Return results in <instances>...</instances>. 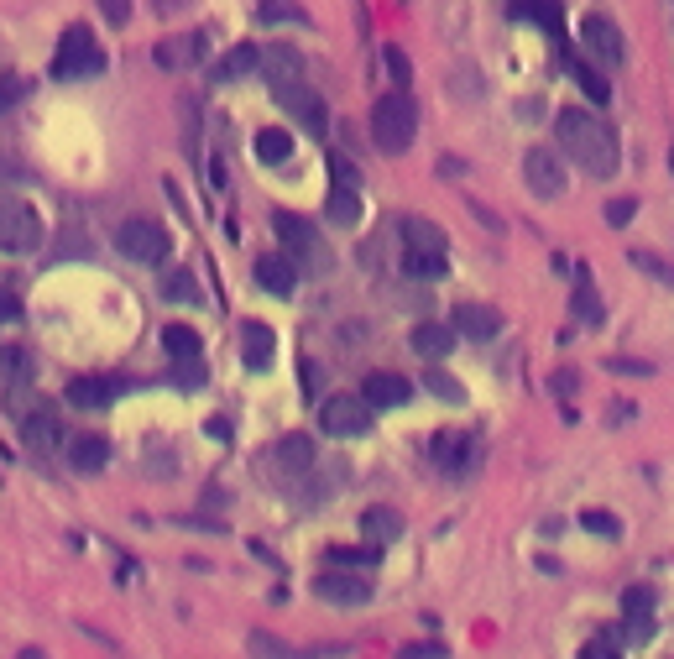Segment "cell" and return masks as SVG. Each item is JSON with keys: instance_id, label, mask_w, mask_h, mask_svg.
Wrapping results in <instances>:
<instances>
[{"instance_id": "obj_1", "label": "cell", "mask_w": 674, "mask_h": 659, "mask_svg": "<svg viewBox=\"0 0 674 659\" xmlns=\"http://www.w3.org/2000/svg\"><path fill=\"white\" fill-rule=\"evenodd\" d=\"M554 136H560V147L575 168H586L591 178H612L617 163H622V152H617V131L591 116V110H560V121H554Z\"/></svg>"}, {"instance_id": "obj_2", "label": "cell", "mask_w": 674, "mask_h": 659, "mask_svg": "<svg viewBox=\"0 0 674 659\" xmlns=\"http://www.w3.org/2000/svg\"><path fill=\"white\" fill-rule=\"evenodd\" d=\"M418 136V105L408 89H392V95H382L377 105H371V142H377L387 157H398L413 147Z\"/></svg>"}, {"instance_id": "obj_3", "label": "cell", "mask_w": 674, "mask_h": 659, "mask_svg": "<svg viewBox=\"0 0 674 659\" xmlns=\"http://www.w3.org/2000/svg\"><path fill=\"white\" fill-rule=\"evenodd\" d=\"M95 74H105V48L95 42L89 27H68L58 37V53H53V79L79 84V79H95Z\"/></svg>"}, {"instance_id": "obj_4", "label": "cell", "mask_w": 674, "mask_h": 659, "mask_svg": "<svg viewBox=\"0 0 674 659\" xmlns=\"http://www.w3.org/2000/svg\"><path fill=\"white\" fill-rule=\"evenodd\" d=\"M11 408L21 414V445L37 450V456H53V450H63V419H58V408L48 398H37V393H11Z\"/></svg>"}, {"instance_id": "obj_5", "label": "cell", "mask_w": 674, "mask_h": 659, "mask_svg": "<svg viewBox=\"0 0 674 659\" xmlns=\"http://www.w3.org/2000/svg\"><path fill=\"white\" fill-rule=\"evenodd\" d=\"M42 236H48V231H42V215L32 210V204L27 199H0V252H6V257H27V252H37V246H42Z\"/></svg>"}, {"instance_id": "obj_6", "label": "cell", "mask_w": 674, "mask_h": 659, "mask_svg": "<svg viewBox=\"0 0 674 659\" xmlns=\"http://www.w3.org/2000/svg\"><path fill=\"white\" fill-rule=\"evenodd\" d=\"M115 252H121V257H131V262H142V267H157L162 257L173 252V241H168V231H162L157 220H147V215H131V220H121V225H115Z\"/></svg>"}, {"instance_id": "obj_7", "label": "cell", "mask_w": 674, "mask_h": 659, "mask_svg": "<svg viewBox=\"0 0 674 659\" xmlns=\"http://www.w3.org/2000/svg\"><path fill=\"white\" fill-rule=\"evenodd\" d=\"M272 231H277V241H283V252L293 257V262H304L309 272H324L330 267V246L319 241V231L304 220V215H272Z\"/></svg>"}, {"instance_id": "obj_8", "label": "cell", "mask_w": 674, "mask_h": 659, "mask_svg": "<svg viewBox=\"0 0 674 659\" xmlns=\"http://www.w3.org/2000/svg\"><path fill=\"white\" fill-rule=\"evenodd\" d=\"M272 95H277V105L293 116V126H304L309 136H324L330 131V110H324V100L314 95V89L304 84V79H293V84H272Z\"/></svg>"}, {"instance_id": "obj_9", "label": "cell", "mask_w": 674, "mask_h": 659, "mask_svg": "<svg viewBox=\"0 0 674 659\" xmlns=\"http://www.w3.org/2000/svg\"><path fill=\"white\" fill-rule=\"evenodd\" d=\"M319 429H324V435H340V440L366 435V429H371V408H366V398H356V393L324 398V408H319Z\"/></svg>"}, {"instance_id": "obj_10", "label": "cell", "mask_w": 674, "mask_h": 659, "mask_svg": "<svg viewBox=\"0 0 674 659\" xmlns=\"http://www.w3.org/2000/svg\"><path fill=\"white\" fill-rule=\"evenodd\" d=\"M314 440L309 435H283L272 450H267V476H277V482H304V476L314 471Z\"/></svg>"}, {"instance_id": "obj_11", "label": "cell", "mask_w": 674, "mask_h": 659, "mask_svg": "<svg viewBox=\"0 0 674 659\" xmlns=\"http://www.w3.org/2000/svg\"><path fill=\"white\" fill-rule=\"evenodd\" d=\"M580 42H586V53L607 68H622L627 63V42H622V27L612 16H586L580 21Z\"/></svg>"}, {"instance_id": "obj_12", "label": "cell", "mask_w": 674, "mask_h": 659, "mask_svg": "<svg viewBox=\"0 0 674 659\" xmlns=\"http://www.w3.org/2000/svg\"><path fill=\"white\" fill-rule=\"evenodd\" d=\"M314 597L335 602V607H366L371 602V581L361 571H319L314 576Z\"/></svg>"}, {"instance_id": "obj_13", "label": "cell", "mask_w": 674, "mask_h": 659, "mask_svg": "<svg viewBox=\"0 0 674 659\" xmlns=\"http://www.w3.org/2000/svg\"><path fill=\"white\" fill-rule=\"evenodd\" d=\"M523 178H528V189L539 194V199H560V194H565L560 152H549V147H528V157H523Z\"/></svg>"}, {"instance_id": "obj_14", "label": "cell", "mask_w": 674, "mask_h": 659, "mask_svg": "<svg viewBox=\"0 0 674 659\" xmlns=\"http://www.w3.org/2000/svg\"><path fill=\"white\" fill-rule=\"evenodd\" d=\"M450 330L466 335V340H497V335H502V314H497L492 304H455Z\"/></svg>"}, {"instance_id": "obj_15", "label": "cell", "mask_w": 674, "mask_h": 659, "mask_svg": "<svg viewBox=\"0 0 674 659\" xmlns=\"http://www.w3.org/2000/svg\"><path fill=\"white\" fill-rule=\"evenodd\" d=\"M361 398H366L371 414H377V408H403V403L413 398V382L398 377V372H371V377L361 382Z\"/></svg>"}, {"instance_id": "obj_16", "label": "cell", "mask_w": 674, "mask_h": 659, "mask_svg": "<svg viewBox=\"0 0 674 659\" xmlns=\"http://www.w3.org/2000/svg\"><path fill=\"white\" fill-rule=\"evenodd\" d=\"M257 283H262V293H272V299H293V288H298V262H293L288 252L257 257Z\"/></svg>"}, {"instance_id": "obj_17", "label": "cell", "mask_w": 674, "mask_h": 659, "mask_svg": "<svg viewBox=\"0 0 674 659\" xmlns=\"http://www.w3.org/2000/svg\"><path fill=\"white\" fill-rule=\"evenodd\" d=\"M622 618H627V639L648 644L654 639V592H648V586H627L622 592Z\"/></svg>"}, {"instance_id": "obj_18", "label": "cell", "mask_w": 674, "mask_h": 659, "mask_svg": "<svg viewBox=\"0 0 674 659\" xmlns=\"http://www.w3.org/2000/svg\"><path fill=\"white\" fill-rule=\"evenodd\" d=\"M63 456H68V466H74V471L95 476V471H105V461H110V440H105V435H68V440H63Z\"/></svg>"}, {"instance_id": "obj_19", "label": "cell", "mask_w": 674, "mask_h": 659, "mask_svg": "<svg viewBox=\"0 0 674 659\" xmlns=\"http://www.w3.org/2000/svg\"><path fill=\"white\" fill-rule=\"evenodd\" d=\"M272 351H277V335L262 325V320H246L241 325V361L251 372H267L272 367Z\"/></svg>"}, {"instance_id": "obj_20", "label": "cell", "mask_w": 674, "mask_h": 659, "mask_svg": "<svg viewBox=\"0 0 674 659\" xmlns=\"http://www.w3.org/2000/svg\"><path fill=\"white\" fill-rule=\"evenodd\" d=\"M204 37L199 32H189V37H168V42H157V68H194V63H204Z\"/></svg>"}, {"instance_id": "obj_21", "label": "cell", "mask_w": 674, "mask_h": 659, "mask_svg": "<svg viewBox=\"0 0 674 659\" xmlns=\"http://www.w3.org/2000/svg\"><path fill=\"white\" fill-rule=\"evenodd\" d=\"M262 68H267L272 84H293V79H304V53H298L293 42H272L262 53Z\"/></svg>"}, {"instance_id": "obj_22", "label": "cell", "mask_w": 674, "mask_h": 659, "mask_svg": "<svg viewBox=\"0 0 674 659\" xmlns=\"http://www.w3.org/2000/svg\"><path fill=\"white\" fill-rule=\"evenodd\" d=\"M115 393H121V382H110V377H74L68 382V403L74 408H110Z\"/></svg>"}, {"instance_id": "obj_23", "label": "cell", "mask_w": 674, "mask_h": 659, "mask_svg": "<svg viewBox=\"0 0 674 659\" xmlns=\"http://www.w3.org/2000/svg\"><path fill=\"white\" fill-rule=\"evenodd\" d=\"M251 654H257V659H335L345 649L340 644H330V649H293L283 639H272V633H251Z\"/></svg>"}, {"instance_id": "obj_24", "label": "cell", "mask_w": 674, "mask_h": 659, "mask_svg": "<svg viewBox=\"0 0 674 659\" xmlns=\"http://www.w3.org/2000/svg\"><path fill=\"white\" fill-rule=\"evenodd\" d=\"M398 231H403V246H408V252H450L445 231H439L434 220H424V215H408Z\"/></svg>"}, {"instance_id": "obj_25", "label": "cell", "mask_w": 674, "mask_h": 659, "mask_svg": "<svg viewBox=\"0 0 674 659\" xmlns=\"http://www.w3.org/2000/svg\"><path fill=\"white\" fill-rule=\"evenodd\" d=\"M361 534H366V544H392V539H403V513L398 508H366L361 513Z\"/></svg>"}, {"instance_id": "obj_26", "label": "cell", "mask_w": 674, "mask_h": 659, "mask_svg": "<svg viewBox=\"0 0 674 659\" xmlns=\"http://www.w3.org/2000/svg\"><path fill=\"white\" fill-rule=\"evenodd\" d=\"M471 440L466 435H460V429H439V435H434V445H429V456L439 461V466H445V471H466V461H471Z\"/></svg>"}, {"instance_id": "obj_27", "label": "cell", "mask_w": 674, "mask_h": 659, "mask_svg": "<svg viewBox=\"0 0 674 659\" xmlns=\"http://www.w3.org/2000/svg\"><path fill=\"white\" fill-rule=\"evenodd\" d=\"M251 68H262V53L251 48V42H241V48H230L215 68H209V79H215V84H236V79L251 74Z\"/></svg>"}, {"instance_id": "obj_28", "label": "cell", "mask_w": 674, "mask_h": 659, "mask_svg": "<svg viewBox=\"0 0 674 659\" xmlns=\"http://www.w3.org/2000/svg\"><path fill=\"white\" fill-rule=\"evenodd\" d=\"M413 351H418V356H429V361L450 356V351H455V330H450V325H434V320H424V325L413 330Z\"/></svg>"}, {"instance_id": "obj_29", "label": "cell", "mask_w": 674, "mask_h": 659, "mask_svg": "<svg viewBox=\"0 0 674 659\" xmlns=\"http://www.w3.org/2000/svg\"><path fill=\"white\" fill-rule=\"evenodd\" d=\"M403 272L413 283H434V278H445V272H450V252H408V246H403Z\"/></svg>"}, {"instance_id": "obj_30", "label": "cell", "mask_w": 674, "mask_h": 659, "mask_svg": "<svg viewBox=\"0 0 674 659\" xmlns=\"http://www.w3.org/2000/svg\"><path fill=\"white\" fill-rule=\"evenodd\" d=\"M162 299H173V304H199V278L189 267H168L162 272Z\"/></svg>"}, {"instance_id": "obj_31", "label": "cell", "mask_w": 674, "mask_h": 659, "mask_svg": "<svg viewBox=\"0 0 674 659\" xmlns=\"http://www.w3.org/2000/svg\"><path fill=\"white\" fill-rule=\"evenodd\" d=\"M257 157H262L267 168L288 163V157H293V131H283V126H267V131L257 136Z\"/></svg>"}, {"instance_id": "obj_32", "label": "cell", "mask_w": 674, "mask_h": 659, "mask_svg": "<svg viewBox=\"0 0 674 659\" xmlns=\"http://www.w3.org/2000/svg\"><path fill=\"white\" fill-rule=\"evenodd\" d=\"M570 74H575V84H580V89H586V100H596V105H607V100H612L607 74H601V68H591L586 58H570Z\"/></svg>"}, {"instance_id": "obj_33", "label": "cell", "mask_w": 674, "mask_h": 659, "mask_svg": "<svg viewBox=\"0 0 674 659\" xmlns=\"http://www.w3.org/2000/svg\"><path fill=\"white\" fill-rule=\"evenodd\" d=\"M0 382H6V388L32 382V356H27V346H0Z\"/></svg>"}, {"instance_id": "obj_34", "label": "cell", "mask_w": 674, "mask_h": 659, "mask_svg": "<svg viewBox=\"0 0 674 659\" xmlns=\"http://www.w3.org/2000/svg\"><path fill=\"white\" fill-rule=\"evenodd\" d=\"M162 346H168V356H173V361H194L204 340H199V330H194V325H168V330H162Z\"/></svg>"}, {"instance_id": "obj_35", "label": "cell", "mask_w": 674, "mask_h": 659, "mask_svg": "<svg viewBox=\"0 0 674 659\" xmlns=\"http://www.w3.org/2000/svg\"><path fill=\"white\" fill-rule=\"evenodd\" d=\"M324 215H330L335 225H356L361 220V194L356 189H330V199H324Z\"/></svg>"}, {"instance_id": "obj_36", "label": "cell", "mask_w": 674, "mask_h": 659, "mask_svg": "<svg viewBox=\"0 0 674 659\" xmlns=\"http://www.w3.org/2000/svg\"><path fill=\"white\" fill-rule=\"evenodd\" d=\"M377 560H382L377 544H340V550H330L335 571H361V565H377Z\"/></svg>"}, {"instance_id": "obj_37", "label": "cell", "mask_w": 674, "mask_h": 659, "mask_svg": "<svg viewBox=\"0 0 674 659\" xmlns=\"http://www.w3.org/2000/svg\"><path fill=\"white\" fill-rule=\"evenodd\" d=\"M627 257H633V267H638V272H648L654 283L674 288V262H664V257H654V252H627Z\"/></svg>"}, {"instance_id": "obj_38", "label": "cell", "mask_w": 674, "mask_h": 659, "mask_svg": "<svg viewBox=\"0 0 674 659\" xmlns=\"http://www.w3.org/2000/svg\"><path fill=\"white\" fill-rule=\"evenodd\" d=\"M424 388L434 393V398H445V403H466V388H460V382L450 377V372H424Z\"/></svg>"}, {"instance_id": "obj_39", "label": "cell", "mask_w": 674, "mask_h": 659, "mask_svg": "<svg viewBox=\"0 0 674 659\" xmlns=\"http://www.w3.org/2000/svg\"><path fill=\"white\" fill-rule=\"evenodd\" d=\"M257 16L267 21V27H272V21H298V27H304V21H309L304 11L293 6V0H262V6H257Z\"/></svg>"}, {"instance_id": "obj_40", "label": "cell", "mask_w": 674, "mask_h": 659, "mask_svg": "<svg viewBox=\"0 0 674 659\" xmlns=\"http://www.w3.org/2000/svg\"><path fill=\"white\" fill-rule=\"evenodd\" d=\"M575 314L586 325H601V304H596V293H591V278L580 272V288H575Z\"/></svg>"}, {"instance_id": "obj_41", "label": "cell", "mask_w": 674, "mask_h": 659, "mask_svg": "<svg viewBox=\"0 0 674 659\" xmlns=\"http://www.w3.org/2000/svg\"><path fill=\"white\" fill-rule=\"evenodd\" d=\"M528 16L539 21V27H549V37L565 32V27H560V6H554V0H528Z\"/></svg>"}, {"instance_id": "obj_42", "label": "cell", "mask_w": 674, "mask_h": 659, "mask_svg": "<svg viewBox=\"0 0 674 659\" xmlns=\"http://www.w3.org/2000/svg\"><path fill=\"white\" fill-rule=\"evenodd\" d=\"M607 372H617V377H654V361H633V356H607Z\"/></svg>"}, {"instance_id": "obj_43", "label": "cell", "mask_w": 674, "mask_h": 659, "mask_svg": "<svg viewBox=\"0 0 674 659\" xmlns=\"http://www.w3.org/2000/svg\"><path fill=\"white\" fill-rule=\"evenodd\" d=\"M21 95H27V84H21L16 74H0V116H6V110H16Z\"/></svg>"}, {"instance_id": "obj_44", "label": "cell", "mask_w": 674, "mask_h": 659, "mask_svg": "<svg viewBox=\"0 0 674 659\" xmlns=\"http://www.w3.org/2000/svg\"><path fill=\"white\" fill-rule=\"evenodd\" d=\"M580 529H591V534H601V539H617V534H622V524H617L612 513H586V518H580Z\"/></svg>"}, {"instance_id": "obj_45", "label": "cell", "mask_w": 674, "mask_h": 659, "mask_svg": "<svg viewBox=\"0 0 674 659\" xmlns=\"http://www.w3.org/2000/svg\"><path fill=\"white\" fill-rule=\"evenodd\" d=\"M580 659H622L617 644H612V633H601V639H586L580 644Z\"/></svg>"}, {"instance_id": "obj_46", "label": "cell", "mask_w": 674, "mask_h": 659, "mask_svg": "<svg viewBox=\"0 0 674 659\" xmlns=\"http://www.w3.org/2000/svg\"><path fill=\"white\" fill-rule=\"evenodd\" d=\"M173 382H178V388H204V367H199V356H194V361H178Z\"/></svg>"}, {"instance_id": "obj_47", "label": "cell", "mask_w": 674, "mask_h": 659, "mask_svg": "<svg viewBox=\"0 0 674 659\" xmlns=\"http://www.w3.org/2000/svg\"><path fill=\"white\" fill-rule=\"evenodd\" d=\"M100 11H105L110 27H126V21H131V0H100Z\"/></svg>"}, {"instance_id": "obj_48", "label": "cell", "mask_w": 674, "mask_h": 659, "mask_svg": "<svg viewBox=\"0 0 674 659\" xmlns=\"http://www.w3.org/2000/svg\"><path fill=\"white\" fill-rule=\"evenodd\" d=\"M398 659H445V644H403Z\"/></svg>"}, {"instance_id": "obj_49", "label": "cell", "mask_w": 674, "mask_h": 659, "mask_svg": "<svg viewBox=\"0 0 674 659\" xmlns=\"http://www.w3.org/2000/svg\"><path fill=\"white\" fill-rule=\"evenodd\" d=\"M633 215H638V204H633V199H612V204H607V225H627Z\"/></svg>"}, {"instance_id": "obj_50", "label": "cell", "mask_w": 674, "mask_h": 659, "mask_svg": "<svg viewBox=\"0 0 674 659\" xmlns=\"http://www.w3.org/2000/svg\"><path fill=\"white\" fill-rule=\"evenodd\" d=\"M11 320H21V299L11 288H0V325H11Z\"/></svg>"}, {"instance_id": "obj_51", "label": "cell", "mask_w": 674, "mask_h": 659, "mask_svg": "<svg viewBox=\"0 0 674 659\" xmlns=\"http://www.w3.org/2000/svg\"><path fill=\"white\" fill-rule=\"evenodd\" d=\"M330 173H335V184H340V189H351V184H356V168L345 163V157H330Z\"/></svg>"}, {"instance_id": "obj_52", "label": "cell", "mask_w": 674, "mask_h": 659, "mask_svg": "<svg viewBox=\"0 0 674 659\" xmlns=\"http://www.w3.org/2000/svg\"><path fill=\"white\" fill-rule=\"evenodd\" d=\"M387 68H392V79H398V84H408V74H413V68H408V58H403L398 48H387Z\"/></svg>"}, {"instance_id": "obj_53", "label": "cell", "mask_w": 674, "mask_h": 659, "mask_svg": "<svg viewBox=\"0 0 674 659\" xmlns=\"http://www.w3.org/2000/svg\"><path fill=\"white\" fill-rule=\"evenodd\" d=\"M319 388V367H314V361H304V393H314Z\"/></svg>"}, {"instance_id": "obj_54", "label": "cell", "mask_w": 674, "mask_h": 659, "mask_svg": "<svg viewBox=\"0 0 674 659\" xmlns=\"http://www.w3.org/2000/svg\"><path fill=\"white\" fill-rule=\"evenodd\" d=\"M633 419V403H612V424H627Z\"/></svg>"}, {"instance_id": "obj_55", "label": "cell", "mask_w": 674, "mask_h": 659, "mask_svg": "<svg viewBox=\"0 0 674 659\" xmlns=\"http://www.w3.org/2000/svg\"><path fill=\"white\" fill-rule=\"evenodd\" d=\"M669 163H674V152H669Z\"/></svg>"}]
</instances>
